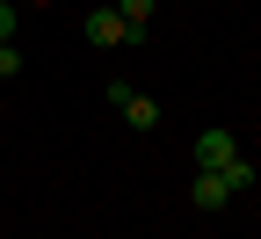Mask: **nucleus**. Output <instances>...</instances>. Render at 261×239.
Wrapping results in <instances>:
<instances>
[{
	"instance_id": "obj_1",
	"label": "nucleus",
	"mask_w": 261,
	"mask_h": 239,
	"mask_svg": "<svg viewBox=\"0 0 261 239\" xmlns=\"http://www.w3.org/2000/svg\"><path fill=\"white\" fill-rule=\"evenodd\" d=\"M87 44H94V51H123V44H138V29H130L116 8H94V15H87Z\"/></svg>"
},
{
	"instance_id": "obj_2",
	"label": "nucleus",
	"mask_w": 261,
	"mask_h": 239,
	"mask_svg": "<svg viewBox=\"0 0 261 239\" xmlns=\"http://www.w3.org/2000/svg\"><path fill=\"white\" fill-rule=\"evenodd\" d=\"M240 160V138L225 123H211V130H196V167H232Z\"/></svg>"
},
{
	"instance_id": "obj_3",
	"label": "nucleus",
	"mask_w": 261,
	"mask_h": 239,
	"mask_svg": "<svg viewBox=\"0 0 261 239\" xmlns=\"http://www.w3.org/2000/svg\"><path fill=\"white\" fill-rule=\"evenodd\" d=\"M189 203H196V210H225V203H232V181H225L218 167H196V181H189Z\"/></svg>"
},
{
	"instance_id": "obj_4",
	"label": "nucleus",
	"mask_w": 261,
	"mask_h": 239,
	"mask_svg": "<svg viewBox=\"0 0 261 239\" xmlns=\"http://www.w3.org/2000/svg\"><path fill=\"white\" fill-rule=\"evenodd\" d=\"M123 123H130V130H160V101H152V94H130V101H123Z\"/></svg>"
},
{
	"instance_id": "obj_5",
	"label": "nucleus",
	"mask_w": 261,
	"mask_h": 239,
	"mask_svg": "<svg viewBox=\"0 0 261 239\" xmlns=\"http://www.w3.org/2000/svg\"><path fill=\"white\" fill-rule=\"evenodd\" d=\"M218 174H225V181H232V196H240V189H254V181H261V167H254V160L240 152L232 167H218Z\"/></svg>"
},
{
	"instance_id": "obj_6",
	"label": "nucleus",
	"mask_w": 261,
	"mask_h": 239,
	"mask_svg": "<svg viewBox=\"0 0 261 239\" xmlns=\"http://www.w3.org/2000/svg\"><path fill=\"white\" fill-rule=\"evenodd\" d=\"M152 8H160V0H116V15H123L130 29H138V37H145V22H152Z\"/></svg>"
},
{
	"instance_id": "obj_7",
	"label": "nucleus",
	"mask_w": 261,
	"mask_h": 239,
	"mask_svg": "<svg viewBox=\"0 0 261 239\" xmlns=\"http://www.w3.org/2000/svg\"><path fill=\"white\" fill-rule=\"evenodd\" d=\"M130 94H138V87H130L123 73H116V80H102V101H109V109H123V101H130Z\"/></svg>"
},
{
	"instance_id": "obj_8",
	"label": "nucleus",
	"mask_w": 261,
	"mask_h": 239,
	"mask_svg": "<svg viewBox=\"0 0 261 239\" xmlns=\"http://www.w3.org/2000/svg\"><path fill=\"white\" fill-rule=\"evenodd\" d=\"M15 29H22V8H15V0H0V44H15Z\"/></svg>"
},
{
	"instance_id": "obj_9",
	"label": "nucleus",
	"mask_w": 261,
	"mask_h": 239,
	"mask_svg": "<svg viewBox=\"0 0 261 239\" xmlns=\"http://www.w3.org/2000/svg\"><path fill=\"white\" fill-rule=\"evenodd\" d=\"M22 73V44H0V80H15Z\"/></svg>"
},
{
	"instance_id": "obj_10",
	"label": "nucleus",
	"mask_w": 261,
	"mask_h": 239,
	"mask_svg": "<svg viewBox=\"0 0 261 239\" xmlns=\"http://www.w3.org/2000/svg\"><path fill=\"white\" fill-rule=\"evenodd\" d=\"M15 8H51V0H15Z\"/></svg>"
}]
</instances>
